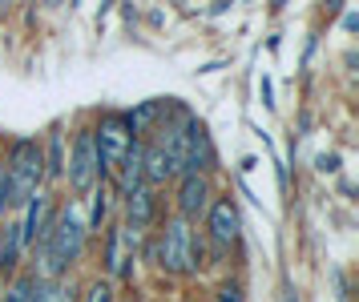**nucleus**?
<instances>
[{
  "mask_svg": "<svg viewBox=\"0 0 359 302\" xmlns=\"http://www.w3.org/2000/svg\"><path fill=\"white\" fill-rule=\"evenodd\" d=\"M149 258L170 278H194L206 266V238L190 222H182L178 214H170V218H162L158 234L149 242Z\"/></svg>",
  "mask_w": 359,
  "mask_h": 302,
  "instance_id": "2",
  "label": "nucleus"
},
{
  "mask_svg": "<svg viewBox=\"0 0 359 302\" xmlns=\"http://www.w3.org/2000/svg\"><path fill=\"white\" fill-rule=\"evenodd\" d=\"M4 170V210H20L45 190V158H41V137H13L0 153Z\"/></svg>",
  "mask_w": 359,
  "mask_h": 302,
  "instance_id": "3",
  "label": "nucleus"
},
{
  "mask_svg": "<svg viewBox=\"0 0 359 302\" xmlns=\"http://www.w3.org/2000/svg\"><path fill=\"white\" fill-rule=\"evenodd\" d=\"M214 202V181L202 174H182L178 177V193H174V214H178L182 222L198 226L206 218V210Z\"/></svg>",
  "mask_w": 359,
  "mask_h": 302,
  "instance_id": "7",
  "label": "nucleus"
},
{
  "mask_svg": "<svg viewBox=\"0 0 359 302\" xmlns=\"http://www.w3.org/2000/svg\"><path fill=\"white\" fill-rule=\"evenodd\" d=\"M315 170H319V174H335V170H339V153H319V158H315Z\"/></svg>",
  "mask_w": 359,
  "mask_h": 302,
  "instance_id": "18",
  "label": "nucleus"
},
{
  "mask_svg": "<svg viewBox=\"0 0 359 302\" xmlns=\"http://www.w3.org/2000/svg\"><path fill=\"white\" fill-rule=\"evenodd\" d=\"M41 158H45V186H57L65 177V133H61V125H53L41 137Z\"/></svg>",
  "mask_w": 359,
  "mask_h": 302,
  "instance_id": "12",
  "label": "nucleus"
},
{
  "mask_svg": "<svg viewBox=\"0 0 359 302\" xmlns=\"http://www.w3.org/2000/svg\"><path fill=\"white\" fill-rule=\"evenodd\" d=\"M0 302H25V270L4 287V294H0Z\"/></svg>",
  "mask_w": 359,
  "mask_h": 302,
  "instance_id": "17",
  "label": "nucleus"
},
{
  "mask_svg": "<svg viewBox=\"0 0 359 302\" xmlns=\"http://www.w3.org/2000/svg\"><path fill=\"white\" fill-rule=\"evenodd\" d=\"M214 170H218V149H214V142H210V129H206L202 117H190V125H186V153H182V174L210 177Z\"/></svg>",
  "mask_w": 359,
  "mask_h": 302,
  "instance_id": "8",
  "label": "nucleus"
},
{
  "mask_svg": "<svg viewBox=\"0 0 359 302\" xmlns=\"http://www.w3.org/2000/svg\"><path fill=\"white\" fill-rule=\"evenodd\" d=\"M158 121H162V97H149V101H142V105H133L126 113V125H130L133 142H146L149 133L158 129Z\"/></svg>",
  "mask_w": 359,
  "mask_h": 302,
  "instance_id": "13",
  "label": "nucleus"
},
{
  "mask_svg": "<svg viewBox=\"0 0 359 302\" xmlns=\"http://www.w3.org/2000/svg\"><path fill=\"white\" fill-rule=\"evenodd\" d=\"M57 206H61V198H57L53 190H41L29 206L20 210L17 226H20V242H25V250H33V246H41V242H45L53 218H57Z\"/></svg>",
  "mask_w": 359,
  "mask_h": 302,
  "instance_id": "10",
  "label": "nucleus"
},
{
  "mask_svg": "<svg viewBox=\"0 0 359 302\" xmlns=\"http://www.w3.org/2000/svg\"><path fill=\"white\" fill-rule=\"evenodd\" d=\"M89 129H93V149H97V181H109V177L117 174L121 158L130 153V145H133V133H130V125H126V113L105 109Z\"/></svg>",
  "mask_w": 359,
  "mask_h": 302,
  "instance_id": "4",
  "label": "nucleus"
},
{
  "mask_svg": "<svg viewBox=\"0 0 359 302\" xmlns=\"http://www.w3.org/2000/svg\"><path fill=\"white\" fill-rule=\"evenodd\" d=\"M262 105H266V109H275V89H271V77H262Z\"/></svg>",
  "mask_w": 359,
  "mask_h": 302,
  "instance_id": "19",
  "label": "nucleus"
},
{
  "mask_svg": "<svg viewBox=\"0 0 359 302\" xmlns=\"http://www.w3.org/2000/svg\"><path fill=\"white\" fill-rule=\"evenodd\" d=\"M206 234L202 238L210 242L214 250H226L243 238V214H238V206H234V198H214L210 210H206Z\"/></svg>",
  "mask_w": 359,
  "mask_h": 302,
  "instance_id": "6",
  "label": "nucleus"
},
{
  "mask_svg": "<svg viewBox=\"0 0 359 302\" xmlns=\"http://www.w3.org/2000/svg\"><path fill=\"white\" fill-rule=\"evenodd\" d=\"M0 294H4V282H0Z\"/></svg>",
  "mask_w": 359,
  "mask_h": 302,
  "instance_id": "21",
  "label": "nucleus"
},
{
  "mask_svg": "<svg viewBox=\"0 0 359 302\" xmlns=\"http://www.w3.org/2000/svg\"><path fill=\"white\" fill-rule=\"evenodd\" d=\"M89 250V226H85V214H81V202H61L57 206V218H53L49 234L41 246H33L29 254V274L33 278H45V282H61L69 278V270L77 266Z\"/></svg>",
  "mask_w": 359,
  "mask_h": 302,
  "instance_id": "1",
  "label": "nucleus"
},
{
  "mask_svg": "<svg viewBox=\"0 0 359 302\" xmlns=\"http://www.w3.org/2000/svg\"><path fill=\"white\" fill-rule=\"evenodd\" d=\"M29 258L25 242H20L17 218H0V282H13L20 274V262Z\"/></svg>",
  "mask_w": 359,
  "mask_h": 302,
  "instance_id": "11",
  "label": "nucleus"
},
{
  "mask_svg": "<svg viewBox=\"0 0 359 302\" xmlns=\"http://www.w3.org/2000/svg\"><path fill=\"white\" fill-rule=\"evenodd\" d=\"M49 302H77V282H73V278L53 282V298Z\"/></svg>",
  "mask_w": 359,
  "mask_h": 302,
  "instance_id": "16",
  "label": "nucleus"
},
{
  "mask_svg": "<svg viewBox=\"0 0 359 302\" xmlns=\"http://www.w3.org/2000/svg\"><path fill=\"white\" fill-rule=\"evenodd\" d=\"M162 190H149V186H142V190H133L126 202H121V230H130L133 238H146L149 230L158 226V214H162V198H158Z\"/></svg>",
  "mask_w": 359,
  "mask_h": 302,
  "instance_id": "9",
  "label": "nucleus"
},
{
  "mask_svg": "<svg viewBox=\"0 0 359 302\" xmlns=\"http://www.w3.org/2000/svg\"><path fill=\"white\" fill-rule=\"evenodd\" d=\"M73 193V202H85L97 190V149H93V129L81 125L65 145V177H61Z\"/></svg>",
  "mask_w": 359,
  "mask_h": 302,
  "instance_id": "5",
  "label": "nucleus"
},
{
  "mask_svg": "<svg viewBox=\"0 0 359 302\" xmlns=\"http://www.w3.org/2000/svg\"><path fill=\"white\" fill-rule=\"evenodd\" d=\"M214 302H246V290L238 278H222L218 287H214Z\"/></svg>",
  "mask_w": 359,
  "mask_h": 302,
  "instance_id": "15",
  "label": "nucleus"
},
{
  "mask_svg": "<svg viewBox=\"0 0 359 302\" xmlns=\"http://www.w3.org/2000/svg\"><path fill=\"white\" fill-rule=\"evenodd\" d=\"M283 302H299V298H294V290H287V294H283Z\"/></svg>",
  "mask_w": 359,
  "mask_h": 302,
  "instance_id": "20",
  "label": "nucleus"
},
{
  "mask_svg": "<svg viewBox=\"0 0 359 302\" xmlns=\"http://www.w3.org/2000/svg\"><path fill=\"white\" fill-rule=\"evenodd\" d=\"M77 302H121L117 298V282H109L105 274H97V278L77 294Z\"/></svg>",
  "mask_w": 359,
  "mask_h": 302,
  "instance_id": "14",
  "label": "nucleus"
}]
</instances>
